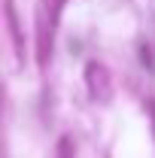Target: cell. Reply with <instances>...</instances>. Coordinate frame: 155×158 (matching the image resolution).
Listing matches in <instances>:
<instances>
[{
  "mask_svg": "<svg viewBox=\"0 0 155 158\" xmlns=\"http://www.w3.org/2000/svg\"><path fill=\"white\" fill-rule=\"evenodd\" d=\"M85 82H88V91H91V98L94 100H110V70L103 67V64H97L91 61L88 67H85Z\"/></svg>",
  "mask_w": 155,
  "mask_h": 158,
  "instance_id": "1",
  "label": "cell"
},
{
  "mask_svg": "<svg viewBox=\"0 0 155 158\" xmlns=\"http://www.w3.org/2000/svg\"><path fill=\"white\" fill-rule=\"evenodd\" d=\"M6 24H9V34H12L15 55L24 58V37H21V31H19V19H15V9H12V3H9V0H6Z\"/></svg>",
  "mask_w": 155,
  "mask_h": 158,
  "instance_id": "2",
  "label": "cell"
},
{
  "mask_svg": "<svg viewBox=\"0 0 155 158\" xmlns=\"http://www.w3.org/2000/svg\"><path fill=\"white\" fill-rule=\"evenodd\" d=\"M55 158H76V143H73V137H64L58 140V149H55Z\"/></svg>",
  "mask_w": 155,
  "mask_h": 158,
  "instance_id": "3",
  "label": "cell"
},
{
  "mask_svg": "<svg viewBox=\"0 0 155 158\" xmlns=\"http://www.w3.org/2000/svg\"><path fill=\"white\" fill-rule=\"evenodd\" d=\"M149 113H152V134H155V100L149 103Z\"/></svg>",
  "mask_w": 155,
  "mask_h": 158,
  "instance_id": "4",
  "label": "cell"
}]
</instances>
